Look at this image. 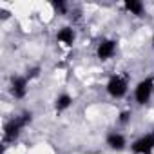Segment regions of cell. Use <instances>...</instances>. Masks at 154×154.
<instances>
[{"mask_svg":"<svg viewBox=\"0 0 154 154\" xmlns=\"http://www.w3.org/2000/svg\"><path fill=\"white\" fill-rule=\"evenodd\" d=\"M33 122V112L24 111L17 116H13L6 125H4V143H13L15 140L20 138L22 131Z\"/></svg>","mask_w":154,"mask_h":154,"instance_id":"obj_1","label":"cell"},{"mask_svg":"<svg viewBox=\"0 0 154 154\" xmlns=\"http://www.w3.org/2000/svg\"><path fill=\"white\" fill-rule=\"evenodd\" d=\"M71 105H72V96L67 94V93H60V94L54 98V109H56V112H63V111H67Z\"/></svg>","mask_w":154,"mask_h":154,"instance_id":"obj_10","label":"cell"},{"mask_svg":"<svg viewBox=\"0 0 154 154\" xmlns=\"http://www.w3.org/2000/svg\"><path fill=\"white\" fill-rule=\"evenodd\" d=\"M131 116H132V112H131V111H122V112H120L118 122H120L122 125H127V123L131 122Z\"/></svg>","mask_w":154,"mask_h":154,"instance_id":"obj_13","label":"cell"},{"mask_svg":"<svg viewBox=\"0 0 154 154\" xmlns=\"http://www.w3.org/2000/svg\"><path fill=\"white\" fill-rule=\"evenodd\" d=\"M26 76H27V80H29V82L35 80V78H38V76H40V67H31V69H27Z\"/></svg>","mask_w":154,"mask_h":154,"instance_id":"obj_12","label":"cell"},{"mask_svg":"<svg viewBox=\"0 0 154 154\" xmlns=\"http://www.w3.org/2000/svg\"><path fill=\"white\" fill-rule=\"evenodd\" d=\"M74 40H76V31L71 26H63L62 29H58V33H56V42L58 44H62L65 47H72Z\"/></svg>","mask_w":154,"mask_h":154,"instance_id":"obj_8","label":"cell"},{"mask_svg":"<svg viewBox=\"0 0 154 154\" xmlns=\"http://www.w3.org/2000/svg\"><path fill=\"white\" fill-rule=\"evenodd\" d=\"M152 94H154V76H145L134 87V100L138 105H145L150 102Z\"/></svg>","mask_w":154,"mask_h":154,"instance_id":"obj_3","label":"cell"},{"mask_svg":"<svg viewBox=\"0 0 154 154\" xmlns=\"http://www.w3.org/2000/svg\"><path fill=\"white\" fill-rule=\"evenodd\" d=\"M105 91H107V94H109L111 98H114V100L123 98V96L127 94V91H129V78H127V76H123V74H114V76H111L109 82H107V85H105Z\"/></svg>","mask_w":154,"mask_h":154,"instance_id":"obj_2","label":"cell"},{"mask_svg":"<svg viewBox=\"0 0 154 154\" xmlns=\"http://www.w3.org/2000/svg\"><path fill=\"white\" fill-rule=\"evenodd\" d=\"M152 47H154V35H152Z\"/></svg>","mask_w":154,"mask_h":154,"instance_id":"obj_14","label":"cell"},{"mask_svg":"<svg viewBox=\"0 0 154 154\" xmlns=\"http://www.w3.org/2000/svg\"><path fill=\"white\" fill-rule=\"evenodd\" d=\"M116 49H118L116 40H112V38H103V40L98 44V47H96V56H98V60L107 62V60H111V58L116 54Z\"/></svg>","mask_w":154,"mask_h":154,"instance_id":"obj_6","label":"cell"},{"mask_svg":"<svg viewBox=\"0 0 154 154\" xmlns=\"http://www.w3.org/2000/svg\"><path fill=\"white\" fill-rule=\"evenodd\" d=\"M131 150H132V154H152V150H154V131L134 140L131 145Z\"/></svg>","mask_w":154,"mask_h":154,"instance_id":"obj_5","label":"cell"},{"mask_svg":"<svg viewBox=\"0 0 154 154\" xmlns=\"http://www.w3.org/2000/svg\"><path fill=\"white\" fill-rule=\"evenodd\" d=\"M51 8H53L58 15H65L67 9H69V6L63 2V0H58V2H51Z\"/></svg>","mask_w":154,"mask_h":154,"instance_id":"obj_11","label":"cell"},{"mask_svg":"<svg viewBox=\"0 0 154 154\" xmlns=\"http://www.w3.org/2000/svg\"><path fill=\"white\" fill-rule=\"evenodd\" d=\"M105 143H107V147H109L111 150H114V152H122V150L127 149V138H125L122 132H116V131H112V132L107 134Z\"/></svg>","mask_w":154,"mask_h":154,"instance_id":"obj_7","label":"cell"},{"mask_svg":"<svg viewBox=\"0 0 154 154\" xmlns=\"http://www.w3.org/2000/svg\"><path fill=\"white\" fill-rule=\"evenodd\" d=\"M29 91V80L26 74H15L9 80V93L13 94V98L17 100H24L27 96Z\"/></svg>","mask_w":154,"mask_h":154,"instance_id":"obj_4","label":"cell"},{"mask_svg":"<svg viewBox=\"0 0 154 154\" xmlns=\"http://www.w3.org/2000/svg\"><path fill=\"white\" fill-rule=\"evenodd\" d=\"M123 9L134 17H143L145 13V4L140 2V0H127V2L123 4Z\"/></svg>","mask_w":154,"mask_h":154,"instance_id":"obj_9","label":"cell"}]
</instances>
